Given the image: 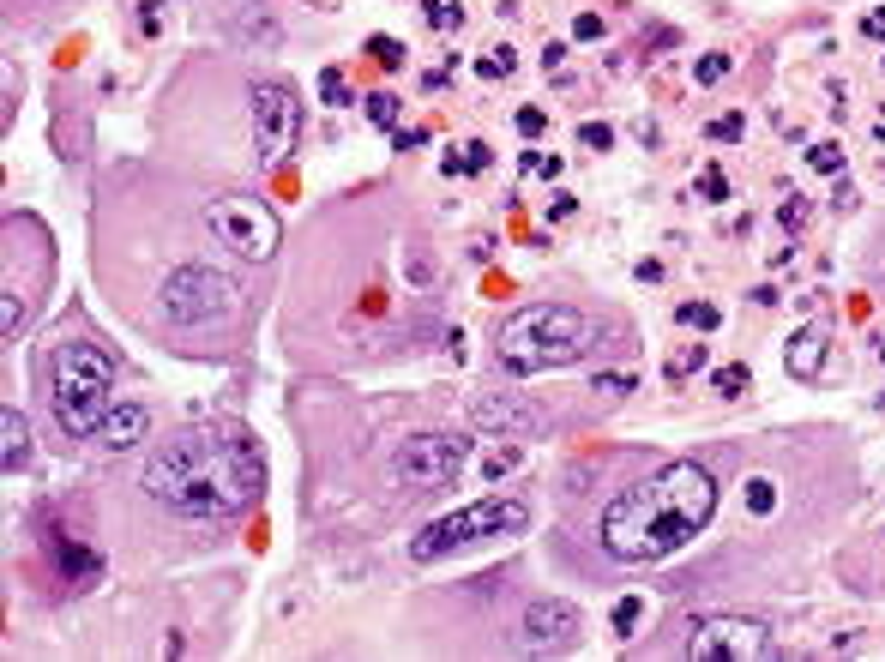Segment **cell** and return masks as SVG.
<instances>
[{"instance_id": "1", "label": "cell", "mask_w": 885, "mask_h": 662, "mask_svg": "<svg viewBox=\"0 0 885 662\" xmlns=\"http://www.w3.org/2000/svg\"><path fill=\"white\" fill-rule=\"evenodd\" d=\"M139 488L181 518H235L265 488V452L241 422H193L145 458Z\"/></svg>"}, {"instance_id": "2", "label": "cell", "mask_w": 885, "mask_h": 662, "mask_svg": "<svg viewBox=\"0 0 885 662\" xmlns=\"http://www.w3.org/2000/svg\"><path fill=\"white\" fill-rule=\"evenodd\" d=\"M711 518H717V475L693 458H675L602 506L596 542L621 566H651V561L681 554Z\"/></svg>"}, {"instance_id": "3", "label": "cell", "mask_w": 885, "mask_h": 662, "mask_svg": "<svg viewBox=\"0 0 885 662\" xmlns=\"http://www.w3.org/2000/svg\"><path fill=\"white\" fill-rule=\"evenodd\" d=\"M596 349V326L566 302H530L500 326V368L506 374H554Z\"/></svg>"}, {"instance_id": "4", "label": "cell", "mask_w": 885, "mask_h": 662, "mask_svg": "<svg viewBox=\"0 0 885 662\" xmlns=\"http://www.w3.org/2000/svg\"><path fill=\"white\" fill-rule=\"evenodd\" d=\"M115 391V361L102 356L97 344H67L55 356V379H48V403H55V422L67 440H97L102 416L115 410L109 403Z\"/></svg>"}, {"instance_id": "5", "label": "cell", "mask_w": 885, "mask_h": 662, "mask_svg": "<svg viewBox=\"0 0 885 662\" xmlns=\"http://www.w3.org/2000/svg\"><path fill=\"white\" fill-rule=\"evenodd\" d=\"M530 524V506L524 500H506V494H488V500H470L446 518H434L421 536H410V561L428 566V561H446L452 548H470L482 536H518Z\"/></svg>"}, {"instance_id": "6", "label": "cell", "mask_w": 885, "mask_h": 662, "mask_svg": "<svg viewBox=\"0 0 885 662\" xmlns=\"http://www.w3.org/2000/svg\"><path fill=\"white\" fill-rule=\"evenodd\" d=\"M235 277L218 272V265H175L169 277H163V314H169V326H211V319L235 314Z\"/></svg>"}, {"instance_id": "7", "label": "cell", "mask_w": 885, "mask_h": 662, "mask_svg": "<svg viewBox=\"0 0 885 662\" xmlns=\"http://www.w3.org/2000/svg\"><path fill=\"white\" fill-rule=\"evenodd\" d=\"M681 657H705V662H759V657H777L771 645V626L765 620H747V614H698L681 638Z\"/></svg>"}, {"instance_id": "8", "label": "cell", "mask_w": 885, "mask_h": 662, "mask_svg": "<svg viewBox=\"0 0 885 662\" xmlns=\"http://www.w3.org/2000/svg\"><path fill=\"white\" fill-rule=\"evenodd\" d=\"M464 464H470V440H458V433H416V440L398 446L392 482L410 488V494H434V488H446Z\"/></svg>"}, {"instance_id": "9", "label": "cell", "mask_w": 885, "mask_h": 662, "mask_svg": "<svg viewBox=\"0 0 885 662\" xmlns=\"http://www.w3.org/2000/svg\"><path fill=\"white\" fill-rule=\"evenodd\" d=\"M302 139V97L283 79H260L253 85V151L260 163H283Z\"/></svg>"}, {"instance_id": "10", "label": "cell", "mask_w": 885, "mask_h": 662, "mask_svg": "<svg viewBox=\"0 0 885 662\" xmlns=\"http://www.w3.org/2000/svg\"><path fill=\"white\" fill-rule=\"evenodd\" d=\"M205 223H211L218 241L235 247L241 260H272V253H277V217L265 211L260 199H235V193H223V199L205 205Z\"/></svg>"}, {"instance_id": "11", "label": "cell", "mask_w": 885, "mask_h": 662, "mask_svg": "<svg viewBox=\"0 0 885 662\" xmlns=\"http://www.w3.org/2000/svg\"><path fill=\"white\" fill-rule=\"evenodd\" d=\"M470 422L488 433H506V440H524V433H542V410L530 398H518V391H482L476 403H470Z\"/></svg>"}, {"instance_id": "12", "label": "cell", "mask_w": 885, "mask_h": 662, "mask_svg": "<svg viewBox=\"0 0 885 662\" xmlns=\"http://www.w3.org/2000/svg\"><path fill=\"white\" fill-rule=\"evenodd\" d=\"M524 645L530 650H566L572 638H579V608L572 603H554V596H542V603L524 608Z\"/></svg>"}, {"instance_id": "13", "label": "cell", "mask_w": 885, "mask_h": 662, "mask_svg": "<svg viewBox=\"0 0 885 662\" xmlns=\"http://www.w3.org/2000/svg\"><path fill=\"white\" fill-rule=\"evenodd\" d=\"M826 356H831V331L826 326H801L795 337H789V349H784V368L813 386V379L826 374Z\"/></svg>"}, {"instance_id": "14", "label": "cell", "mask_w": 885, "mask_h": 662, "mask_svg": "<svg viewBox=\"0 0 885 662\" xmlns=\"http://www.w3.org/2000/svg\"><path fill=\"white\" fill-rule=\"evenodd\" d=\"M145 428H151V416L139 410V403H121V410H109L102 416V428H97V446H109V452H127V446H139L145 440Z\"/></svg>"}, {"instance_id": "15", "label": "cell", "mask_w": 885, "mask_h": 662, "mask_svg": "<svg viewBox=\"0 0 885 662\" xmlns=\"http://www.w3.org/2000/svg\"><path fill=\"white\" fill-rule=\"evenodd\" d=\"M0 464H6V475H18L30 464V428H25V416L18 410H0Z\"/></svg>"}, {"instance_id": "16", "label": "cell", "mask_w": 885, "mask_h": 662, "mask_svg": "<svg viewBox=\"0 0 885 662\" xmlns=\"http://www.w3.org/2000/svg\"><path fill=\"white\" fill-rule=\"evenodd\" d=\"M55 554H60V572H67V578H85V584H91V578L102 572L97 554H91V548H79V542H60Z\"/></svg>"}, {"instance_id": "17", "label": "cell", "mask_w": 885, "mask_h": 662, "mask_svg": "<svg viewBox=\"0 0 885 662\" xmlns=\"http://www.w3.org/2000/svg\"><path fill=\"white\" fill-rule=\"evenodd\" d=\"M675 319L693 326V331H717V326H723V314H717L711 302H681V307H675Z\"/></svg>"}, {"instance_id": "18", "label": "cell", "mask_w": 885, "mask_h": 662, "mask_svg": "<svg viewBox=\"0 0 885 662\" xmlns=\"http://www.w3.org/2000/svg\"><path fill=\"white\" fill-rule=\"evenodd\" d=\"M368 55H374V60H379V67H386V72H398V67H404V60H410V48L398 43V37H368Z\"/></svg>"}, {"instance_id": "19", "label": "cell", "mask_w": 885, "mask_h": 662, "mask_svg": "<svg viewBox=\"0 0 885 662\" xmlns=\"http://www.w3.org/2000/svg\"><path fill=\"white\" fill-rule=\"evenodd\" d=\"M518 458H524L518 446H494L488 458H482V475H488V482H506V475L518 470Z\"/></svg>"}, {"instance_id": "20", "label": "cell", "mask_w": 885, "mask_h": 662, "mask_svg": "<svg viewBox=\"0 0 885 662\" xmlns=\"http://www.w3.org/2000/svg\"><path fill=\"white\" fill-rule=\"evenodd\" d=\"M421 18L434 30H458L464 25V6H452V0H421Z\"/></svg>"}, {"instance_id": "21", "label": "cell", "mask_w": 885, "mask_h": 662, "mask_svg": "<svg viewBox=\"0 0 885 662\" xmlns=\"http://www.w3.org/2000/svg\"><path fill=\"white\" fill-rule=\"evenodd\" d=\"M698 368H705V344H687V349L668 356V379H687V374H698Z\"/></svg>"}, {"instance_id": "22", "label": "cell", "mask_w": 885, "mask_h": 662, "mask_svg": "<svg viewBox=\"0 0 885 662\" xmlns=\"http://www.w3.org/2000/svg\"><path fill=\"white\" fill-rule=\"evenodd\" d=\"M446 169H452V175H458V169H464V175H482V169H488V144L470 139V144H464V157H446Z\"/></svg>"}, {"instance_id": "23", "label": "cell", "mask_w": 885, "mask_h": 662, "mask_svg": "<svg viewBox=\"0 0 885 662\" xmlns=\"http://www.w3.org/2000/svg\"><path fill=\"white\" fill-rule=\"evenodd\" d=\"M18 331H25V307H18V295H0V337L18 344Z\"/></svg>"}, {"instance_id": "24", "label": "cell", "mask_w": 885, "mask_h": 662, "mask_svg": "<svg viewBox=\"0 0 885 662\" xmlns=\"http://www.w3.org/2000/svg\"><path fill=\"white\" fill-rule=\"evenodd\" d=\"M320 97L332 102V109H349V102H356V97H349V85H344V72H337V67H325V72H320Z\"/></svg>"}, {"instance_id": "25", "label": "cell", "mask_w": 885, "mask_h": 662, "mask_svg": "<svg viewBox=\"0 0 885 662\" xmlns=\"http://www.w3.org/2000/svg\"><path fill=\"white\" fill-rule=\"evenodd\" d=\"M368 121H374V127H398V97L392 91H374V97H368Z\"/></svg>"}, {"instance_id": "26", "label": "cell", "mask_w": 885, "mask_h": 662, "mask_svg": "<svg viewBox=\"0 0 885 662\" xmlns=\"http://www.w3.org/2000/svg\"><path fill=\"white\" fill-rule=\"evenodd\" d=\"M698 193H705L711 205H723L729 199V175L717 169V163H705V169H698Z\"/></svg>"}, {"instance_id": "27", "label": "cell", "mask_w": 885, "mask_h": 662, "mask_svg": "<svg viewBox=\"0 0 885 662\" xmlns=\"http://www.w3.org/2000/svg\"><path fill=\"white\" fill-rule=\"evenodd\" d=\"M512 67H518V55H512V48H488V55L476 60V72H482V79H506Z\"/></svg>"}, {"instance_id": "28", "label": "cell", "mask_w": 885, "mask_h": 662, "mask_svg": "<svg viewBox=\"0 0 885 662\" xmlns=\"http://www.w3.org/2000/svg\"><path fill=\"white\" fill-rule=\"evenodd\" d=\"M693 79H698V85H723V79H729V55H698L693 60Z\"/></svg>"}, {"instance_id": "29", "label": "cell", "mask_w": 885, "mask_h": 662, "mask_svg": "<svg viewBox=\"0 0 885 662\" xmlns=\"http://www.w3.org/2000/svg\"><path fill=\"white\" fill-rule=\"evenodd\" d=\"M579 144H584V151H614V127H609V121H584Z\"/></svg>"}, {"instance_id": "30", "label": "cell", "mask_w": 885, "mask_h": 662, "mask_svg": "<svg viewBox=\"0 0 885 662\" xmlns=\"http://www.w3.org/2000/svg\"><path fill=\"white\" fill-rule=\"evenodd\" d=\"M723 398H741V386H747V361H729V368H717V379H711Z\"/></svg>"}, {"instance_id": "31", "label": "cell", "mask_w": 885, "mask_h": 662, "mask_svg": "<svg viewBox=\"0 0 885 662\" xmlns=\"http://www.w3.org/2000/svg\"><path fill=\"white\" fill-rule=\"evenodd\" d=\"M807 163H813V169H819V175H837L843 169V144H813V151H807Z\"/></svg>"}, {"instance_id": "32", "label": "cell", "mask_w": 885, "mask_h": 662, "mask_svg": "<svg viewBox=\"0 0 885 662\" xmlns=\"http://www.w3.org/2000/svg\"><path fill=\"white\" fill-rule=\"evenodd\" d=\"M639 614H645V603H639V596H621V603H614V633H633V626H639Z\"/></svg>"}, {"instance_id": "33", "label": "cell", "mask_w": 885, "mask_h": 662, "mask_svg": "<svg viewBox=\"0 0 885 662\" xmlns=\"http://www.w3.org/2000/svg\"><path fill=\"white\" fill-rule=\"evenodd\" d=\"M771 506H777V494H771L765 475H759V482H747V512H753V518H765Z\"/></svg>"}, {"instance_id": "34", "label": "cell", "mask_w": 885, "mask_h": 662, "mask_svg": "<svg viewBox=\"0 0 885 662\" xmlns=\"http://www.w3.org/2000/svg\"><path fill=\"white\" fill-rule=\"evenodd\" d=\"M741 133H747V115H723V121H711V139H717V144H735Z\"/></svg>"}, {"instance_id": "35", "label": "cell", "mask_w": 885, "mask_h": 662, "mask_svg": "<svg viewBox=\"0 0 885 662\" xmlns=\"http://www.w3.org/2000/svg\"><path fill=\"white\" fill-rule=\"evenodd\" d=\"M139 30H145V37L163 30V0H139Z\"/></svg>"}, {"instance_id": "36", "label": "cell", "mask_w": 885, "mask_h": 662, "mask_svg": "<svg viewBox=\"0 0 885 662\" xmlns=\"http://www.w3.org/2000/svg\"><path fill=\"white\" fill-rule=\"evenodd\" d=\"M777 217H784V230H807V205H801V193H795V199H784V211H777Z\"/></svg>"}, {"instance_id": "37", "label": "cell", "mask_w": 885, "mask_h": 662, "mask_svg": "<svg viewBox=\"0 0 885 662\" xmlns=\"http://www.w3.org/2000/svg\"><path fill=\"white\" fill-rule=\"evenodd\" d=\"M572 37H579V43H596V37H602V18H596V13H579V18H572Z\"/></svg>"}, {"instance_id": "38", "label": "cell", "mask_w": 885, "mask_h": 662, "mask_svg": "<svg viewBox=\"0 0 885 662\" xmlns=\"http://www.w3.org/2000/svg\"><path fill=\"white\" fill-rule=\"evenodd\" d=\"M542 127H549L542 109H518V133H524V139H542Z\"/></svg>"}, {"instance_id": "39", "label": "cell", "mask_w": 885, "mask_h": 662, "mask_svg": "<svg viewBox=\"0 0 885 662\" xmlns=\"http://www.w3.org/2000/svg\"><path fill=\"white\" fill-rule=\"evenodd\" d=\"M591 391H614V398H621V391H633V379H626V374H596Z\"/></svg>"}, {"instance_id": "40", "label": "cell", "mask_w": 885, "mask_h": 662, "mask_svg": "<svg viewBox=\"0 0 885 662\" xmlns=\"http://www.w3.org/2000/svg\"><path fill=\"white\" fill-rule=\"evenodd\" d=\"M416 144H428V133L410 127V133H392V151H416Z\"/></svg>"}, {"instance_id": "41", "label": "cell", "mask_w": 885, "mask_h": 662, "mask_svg": "<svg viewBox=\"0 0 885 662\" xmlns=\"http://www.w3.org/2000/svg\"><path fill=\"white\" fill-rule=\"evenodd\" d=\"M861 30H868L873 43H885V6H873V13H868V18H861Z\"/></svg>"}, {"instance_id": "42", "label": "cell", "mask_w": 885, "mask_h": 662, "mask_svg": "<svg viewBox=\"0 0 885 662\" xmlns=\"http://www.w3.org/2000/svg\"><path fill=\"white\" fill-rule=\"evenodd\" d=\"M404 272H410V277H416V283H428V277H434V265L421 260V253H410V260H404Z\"/></svg>"}, {"instance_id": "43", "label": "cell", "mask_w": 885, "mask_h": 662, "mask_svg": "<svg viewBox=\"0 0 885 662\" xmlns=\"http://www.w3.org/2000/svg\"><path fill=\"white\" fill-rule=\"evenodd\" d=\"M831 205H837V211H849V205H856V187H849V181H837V193H831Z\"/></svg>"}, {"instance_id": "44", "label": "cell", "mask_w": 885, "mask_h": 662, "mask_svg": "<svg viewBox=\"0 0 885 662\" xmlns=\"http://www.w3.org/2000/svg\"><path fill=\"white\" fill-rule=\"evenodd\" d=\"M549 217H572V193H554V199H549Z\"/></svg>"}, {"instance_id": "45", "label": "cell", "mask_w": 885, "mask_h": 662, "mask_svg": "<svg viewBox=\"0 0 885 662\" xmlns=\"http://www.w3.org/2000/svg\"><path fill=\"white\" fill-rule=\"evenodd\" d=\"M560 60H566V43H549V48H542V67H549V72L560 67Z\"/></svg>"}, {"instance_id": "46", "label": "cell", "mask_w": 885, "mask_h": 662, "mask_svg": "<svg viewBox=\"0 0 885 662\" xmlns=\"http://www.w3.org/2000/svg\"><path fill=\"white\" fill-rule=\"evenodd\" d=\"M880 361H885V337H880Z\"/></svg>"}]
</instances>
